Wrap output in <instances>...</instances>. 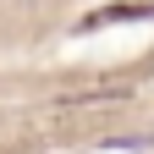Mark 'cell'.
<instances>
[{
    "label": "cell",
    "instance_id": "obj_1",
    "mask_svg": "<svg viewBox=\"0 0 154 154\" xmlns=\"http://www.w3.org/2000/svg\"><path fill=\"white\" fill-rule=\"evenodd\" d=\"M105 154H132V149H154V138H99Z\"/></svg>",
    "mask_w": 154,
    "mask_h": 154
}]
</instances>
